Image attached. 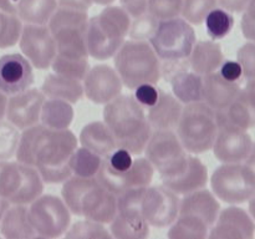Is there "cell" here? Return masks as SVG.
Segmentation results:
<instances>
[{"mask_svg": "<svg viewBox=\"0 0 255 239\" xmlns=\"http://www.w3.org/2000/svg\"><path fill=\"white\" fill-rule=\"evenodd\" d=\"M154 176V168L146 157H134L131 168L120 173H111L100 168L96 178L109 191L119 196L122 192L151 184Z\"/></svg>", "mask_w": 255, "mask_h": 239, "instance_id": "17", "label": "cell"}, {"mask_svg": "<svg viewBox=\"0 0 255 239\" xmlns=\"http://www.w3.org/2000/svg\"><path fill=\"white\" fill-rule=\"evenodd\" d=\"M20 132L10 122L0 121V161H7L15 156L19 144Z\"/></svg>", "mask_w": 255, "mask_h": 239, "instance_id": "41", "label": "cell"}, {"mask_svg": "<svg viewBox=\"0 0 255 239\" xmlns=\"http://www.w3.org/2000/svg\"><path fill=\"white\" fill-rule=\"evenodd\" d=\"M47 26L56 41L59 54L89 57L86 45L89 27L87 11L59 6L47 22Z\"/></svg>", "mask_w": 255, "mask_h": 239, "instance_id": "8", "label": "cell"}, {"mask_svg": "<svg viewBox=\"0 0 255 239\" xmlns=\"http://www.w3.org/2000/svg\"><path fill=\"white\" fill-rule=\"evenodd\" d=\"M0 233L9 239H29L37 237L30 222L29 208L25 204H11L7 207L0 221Z\"/></svg>", "mask_w": 255, "mask_h": 239, "instance_id": "27", "label": "cell"}, {"mask_svg": "<svg viewBox=\"0 0 255 239\" xmlns=\"http://www.w3.org/2000/svg\"><path fill=\"white\" fill-rule=\"evenodd\" d=\"M241 27L243 36L249 41L255 42V0H251L244 9Z\"/></svg>", "mask_w": 255, "mask_h": 239, "instance_id": "46", "label": "cell"}, {"mask_svg": "<svg viewBox=\"0 0 255 239\" xmlns=\"http://www.w3.org/2000/svg\"><path fill=\"white\" fill-rule=\"evenodd\" d=\"M45 99L40 90L27 89L10 96L6 104L7 122L17 129H25L40 122V114Z\"/></svg>", "mask_w": 255, "mask_h": 239, "instance_id": "18", "label": "cell"}, {"mask_svg": "<svg viewBox=\"0 0 255 239\" xmlns=\"http://www.w3.org/2000/svg\"><path fill=\"white\" fill-rule=\"evenodd\" d=\"M10 206V203L7 201H5V199L0 198V221H1L2 216H4L5 211L7 209V207Z\"/></svg>", "mask_w": 255, "mask_h": 239, "instance_id": "54", "label": "cell"}, {"mask_svg": "<svg viewBox=\"0 0 255 239\" xmlns=\"http://www.w3.org/2000/svg\"><path fill=\"white\" fill-rule=\"evenodd\" d=\"M65 237L74 239L112 238L110 229H107L105 224L86 218H84L82 221H77L72 226L70 224L69 229L65 233Z\"/></svg>", "mask_w": 255, "mask_h": 239, "instance_id": "38", "label": "cell"}, {"mask_svg": "<svg viewBox=\"0 0 255 239\" xmlns=\"http://www.w3.org/2000/svg\"><path fill=\"white\" fill-rule=\"evenodd\" d=\"M255 234V221L249 212L232 204L219 212L216 223L209 231L208 238L251 239Z\"/></svg>", "mask_w": 255, "mask_h": 239, "instance_id": "20", "label": "cell"}, {"mask_svg": "<svg viewBox=\"0 0 255 239\" xmlns=\"http://www.w3.org/2000/svg\"><path fill=\"white\" fill-rule=\"evenodd\" d=\"M57 4L62 7L87 11L94 2H92V0H57Z\"/></svg>", "mask_w": 255, "mask_h": 239, "instance_id": "50", "label": "cell"}, {"mask_svg": "<svg viewBox=\"0 0 255 239\" xmlns=\"http://www.w3.org/2000/svg\"><path fill=\"white\" fill-rule=\"evenodd\" d=\"M219 123L233 124L248 131L255 127V94L248 87L239 91L232 104L223 111L217 112Z\"/></svg>", "mask_w": 255, "mask_h": 239, "instance_id": "22", "label": "cell"}, {"mask_svg": "<svg viewBox=\"0 0 255 239\" xmlns=\"http://www.w3.org/2000/svg\"><path fill=\"white\" fill-rule=\"evenodd\" d=\"M115 70L124 86L134 90L142 84H158L162 76L161 60L148 41H125L114 56Z\"/></svg>", "mask_w": 255, "mask_h": 239, "instance_id": "5", "label": "cell"}, {"mask_svg": "<svg viewBox=\"0 0 255 239\" xmlns=\"http://www.w3.org/2000/svg\"><path fill=\"white\" fill-rule=\"evenodd\" d=\"M102 161L104 158L95 152L82 146L77 147L70 159V168H71L72 176L84 177V178L96 177L102 166Z\"/></svg>", "mask_w": 255, "mask_h": 239, "instance_id": "35", "label": "cell"}, {"mask_svg": "<svg viewBox=\"0 0 255 239\" xmlns=\"http://www.w3.org/2000/svg\"><path fill=\"white\" fill-rule=\"evenodd\" d=\"M61 197L72 214L102 224L111 223L119 212L117 196L96 177L70 176L62 184Z\"/></svg>", "mask_w": 255, "mask_h": 239, "instance_id": "3", "label": "cell"}, {"mask_svg": "<svg viewBox=\"0 0 255 239\" xmlns=\"http://www.w3.org/2000/svg\"><path fill=\"white\" fill-rule=\"evenodd\" d=\"M251 0H217L221 7L229 12H243Z\"/></svg>", "mask_w": 255, "mask_h": 239, "instance_id": "49", "label": "cell"}, {"mask_svg": "<svg viewBox=\"0 0 255 239\" xmlns=\"http://www.w3.org/2000/svg\"><path fill=\"white\" fill-rule=\"evenodd\" d=\"M179 196L166 186H147L139 201V213L149 227L168 228L179 213Z\"/></svg>", "mask_w": 255, "mask_h": 239, "instance_id": "13", "label": "cell"}, {"mask_svg": "<svg viewBox=\"0 0 255 239\" xmlns=\"http://www.w3.org/2000/svg\"><path fill=\"white\" fill-rule=\"evenodd\" d=\"M109 229L112 238L143 239L149 236V224L138 212L119 211Z\"/></svg>", "mask_w": 255, "mask_h": 239, "instance_id": "31", "label": "cell"}, {"mask_svg": "<svg viewBox=\"0 0 255 239\" xmlns=\"http://www.w3.org/2000/svg\"><path fill=\"white\" fill-rule=\"evenodd\" d=\"M40 91L47 99L62 100L70 104H77L84 96V86L80 80L52 72L45 77Z\"/></svg>", "mask_w": 255, "mask_h": 239, "instance_id": "29", "label": "cell"}, {"mask_svg": "<svg viewBox=\"0 0 255 239\" xmlns=\"http://www.w3.org/2000/svg\"><path fill=\"white\" fill-rule=\"evenodd\" d=\"M168 228L167 236L171 239L207 238L211 231V227L202 219L181 213Z\"/></svg>", "mask_w": 255, "mask_h": 239, "instance_id": "34", "label": "cell"}, {"mask_svg": "<svg viewBox=\"0 0 255 239\" xmlns=\"http://www.w3.org/2000/svg\"><path fill=\"white\" fill-rule=\"evenodd\" d=\"M219 212L221 204L218 198L213 192L206 188L184 194L179 201V213L197 217L206 222L211 228L216 223Z\"/></svg>", "mask_w": 255, "mask_h": 239, "instance_id": "23", "label": "cell"}, {"mask_svg": "<svg viewBox=\"0 0 255 239\" xmlns=\"http://www.w3.org/2000/svg\"><path fill=\"white\" fill-rule=\"evenodd\" d=\"M44 192V181L35 167L0 161V198L10 204H30Z\"/></svg>", "mask_w": 255, "mask_h": 239, "instance_id": "9", "label": "cell"}, {"mask_svg": "<svg viewBox=\"0 0 255 239\" xmlns=\"http://www.w3.org/2000/svg\"><path fill=\"white\" fill-rule=\"evenodd\" d=\"M253 143L247 129L223 122L218 124L212 149L216 158L222 163H242L248 157Z\"/></svg>", "mask_w": 255, "mask_h": 239, "instance_id": "15", "label": "cell"}, {"mask_svg": "<svg viewBox=\"0 0 255 239\" xmlns=\"http://www.w3.org/2000/svg\"><path fill=\"white\" fill-rule=\"evenodd\" d=\"M77 137L67 129H52L37 123L22 129L16 161L35 167L45 183H64L72 176L70 159L77 148Z\"/></svg>", "mask_w": 255, "mask_h": 239, "instance_id": "1", "label": "cell"}, {"mask_svg": "<svg viewBox=\"0 0 255 239\" xmlns=\"http://www.w3.org/2000/svg\"><path fill=\"white\" fill-rule=\"evenodd\" d=\"M187 60L192 71L204 76L218 71L224 61L223 50L216 40H199L196 41Z\"/></svg>", "mask_w": 255, "mask_h": 239, "instance_id": "26", "label": "cell"}, {"mask_svg": "<svg viewBox=\"0 0 255 239\" xmlns=\"http://www.w3.org/2000/svg\"><path fill=\"white\" fill-rule=\"evenodd\" d=\"M159 20L152 16L148 12L139 15V16L133 17L129 25L128 35L127 36L131 40H138V41H148L154 34L158 25Z\"/></svg>", "mask_w": 255, "mask_h": 239, "instance_id": "42", "label": "cell"}, {"mask_svg": "<svg viewBox=\"0 0 255 239\" xmlns=\"http://www.w3.org/2000/svg\"><path fill=\"white\" fill-rule=\"evenodd\" d=\"M183 0H148L147 12L157 20L178 17L182 11Z\"/></svg>", "mask_w": 255, "mask_h": 239, "instance_id": "43", "label": "cell"}, {"mask_svg": "<svg viewBox=\"0 0 255 239\" xmlns=\"http://www.w3.org/2000/svg\"><path fill=\"white\" fill-rule=\"evenodd\" d=\"M22 21L16 14L0 10V49H7L19 42Z\"/></svg>", "mask_w": 255, "mask_h": 239, "instance_id": "39", "label": "cell"}, {"mask_svg": "<svg viewBox=\"0 0 255 239\" xmlns=\"http://www.w3.org/2000/svg\"><path fill=\"white\" fill-rule=\"evenodd\" d=\"M248 202H249V207H248L249 214H251L252 218H253L255 221V194L253 197H252L251 199H249Z\"/></svg>", "mask_w": 255, "mask_h": 239, "instance_id": "55", "label": "cell"}, {"mask_svg": "<svg viewBox=\"0 0 255 239\" xmlns=\"http://www.w3.org/2000/svg\"><path fill=\"white\" fill-rule=\"evenodd\" d=\"M115 0H92V2H95V4L97 5H111L112 2H114Z\"/></svg>", "mask_w": 255, "mask_h": 239, "instance_id": "56", "label": "cell"}, {"mask_svg": "<svg viewBox=\"0 0 255 239\" xmlns=\"http://www.w3.org/2000/svg\"><path fill=\"white\" fill-rule=\"evenodd\" d=\"M237 61L243 70V77L255 80V42L248 41L239 47L237 52Z\"/></svg>", "mask_w": 255, "mask_h": 239, "instance_id": "44", "label": "cell"}, {"mask_svg": "<svg viewBox=\"0 0 255 239\" xmlns=\"http://www.w3.org/2000/svg\"><path fill=\"white\" fill-rule=\"evenodd\" d=\"M214 196L229 204L246 203L255 194V174L242 163H223L211 177Z\"/></svg>", "mask_w": 255, "mask_h": 239, "instance_id": "11", "label": "cell"}, {"mask_svg": "<svg viewBox=\"0 0 255 239\" xmlns=\"http://www.w3.org/2000/svg\"><path fill=\"white\" fill-rule=\"evenodd\" d=\"M132 17L122 6L107 5L99 15L89 19L86 45L89 56L109 60L126 41Z\"/></svg>", "mask_w": 255, "mask_h": 239, "instance_id": "4", "label": "cell"}, {"mask_svg": "<svg viewBox=\"0 0 255 239\" xmlns=\"http://www.w3.org/2000/svg\"><path fill=\"white\" fill-rule=\"evenodd\" d=\"M172 94L183 105L203 101V76L192 70H177L169 79Z\"/></svg>", "mask_w": 255, "mask_h": 239, "instance_id": "30", "label": "cell"}, {"mask_svg": "<svg viewBox=\"0 0 255 239\" xmlns=\"http://www.w3.org/2000/svg\"><path fill=\"white\" fill-rule=\"evenodd\" d=\"M20 0H0V10L10 12V14H16V7Z\"/></svg>", "mask_w": 255, "mask_h": 239, "instance_id": "51", "label": "cell"}, {"mask_svg": "<svg viewBox=\"0 0 255 239\" xmlns=\"http://www.w3.org/2000/svg\"><path fill=\"white\" fill-rule=\"evenodd\" d=\"M57 6V0H20L16 15L25 24L47 25Z\"/></svg>", "mask_w": 255, "mask_h": 239, "instance_id": "33", "label": "cell"}, {"mask_svg": "<svg viewBox=\"0 0 255 239\" xmlns=\"http://www.w3.org/2000/svg\"><path fill=\"white\" fill-rule=\"evenodd\" d=\"M161 89L153 84H142L134 89L133 97L143 109H149L157 102Z\"/></svg>", "mask_w": 255, "mask_h": 239, "instance_id": "45", "label": "cell"}, {"mask_svg": "<svg viewBox=\"0 0 255 239\" xmlns=\"http://www.w3.org/2000/svg\"><path fill=\"white\" fill-rule=\"evenodd\" d=\"M241 90L239 82L228 81L218 71L203 76V102L216 112L226 110Z\"/></svg>", "mask_w": 255, "mask_h": 239, "instance_id": "21", "label": "cell"}, {"mask_svg": "<svg viewBox=\"0 0 255 239\" xmlns=\"http://www.w3.org/2000/svg\"><path fill=\"white\" fill-rule=\"evenodd\" d=\"M82 86L84 94L90 101L106 105L121 95L124 84L114 67L101 64L89 69L82 80Z\"/></svg>", "mask_w": 255, "mask_h": 239, "instance_id": "16", "label": "cell"}, {"mask_svg": "<svg viewBox=\"0 0 255 239\" xmlns=\"http://www.w3.org/2000/svg\"><path fill=\"white\" fill-rule=\"evenodd\" d=\"M197 41L193 26L183 17L159 20L148 42L163 61L178 62L188 59Z\"/></svg>", "mask_w": 255, "mask_h": 239, "instance_id": "10", "label": "cell"}, {"mask_svg": "<svg viewBox=\"0 0 255 239\" xmlns=\"http://www.w3.org/2000/svg\"><path fill=\"white\" fill-rule=\"evenodd\" d=\"M120 2L132 19L147 12L148 0H120Z\"/></svg>", "mask_w": 255, "mask_h": 239, "instance_id": "48", "label": "cell"}, {"mask_svg": "<svg viewBox=\"0 0 255 239\" xmlns=\"http://www.w3.org/2000/svg\"><path fill=\"white\" fill-rule=\"evenodd\" d=\"M22 55L37 70H46L51 66L57 54L56 41L47 25L25 24L19 39Z\"/></svg>", "mask_w": 255, "mask_h": 239, "instance_id": "14", "label": "cell"}, {"mask_svg": "<svg viewBox=\"0 0 255 239\" xmlns=\"http://www.w3.org/2000/svg\"><path fill=\"white\" fill-rule=\"evenodd\" d=\"M176 131L187 152L204 153L212 149L218 132L217 112L203 101L184 105Z\"/></svg>", "mask_w": 255, "mask_h": 239, "instance_id": "6", "label": "cell"}, {"mask_svg": "<svg viewBox=\"0 0 255 239\" xmlns=\"http://www.w3.org/2000/svg\"><path fill=\"white\" fill-rule=\"evenodd\" d=\"M6 104H7L6 95L2 94V92L0 91V120L5 116V112H6Z\"/></svg>", "mask_w": 255, "mask_h": 239, "instance_id": "53", "label": "cell"}, {"mask_svg": "<svg viewBox=\"0 0 255 239\" xmlns=\"http://www.w3.org/2000/svg\"><path fill=\"white\" fill-rule=\"evenodd\" d=\"M218 72L226 80L232 82H239L243 77V70L238 61H232V60H224L223 64L218 69Z\"/></svg>", "mask_w": 255, "mask_h": 239, "instance_id": "47", "label": "cell"}, {"mask_svg": "<svg viewBox=\"0 0 255 239\" xmlns=\"http://www.w3.org/2000/svg\"><path fill=\"white\" fill-rule=\"evenodd\" d=\"M74 116L72 104L62 100L45 99L40 114V123L47 128L67 129L71 126Z\"/></svg>", "mask_w": 255, "mask_h": 239, "instance_id": "32", "label": "cell"}, {"mask_svg": "<svg viewBox=\"0 0 255 239\" xmlns=\"http://www.w3.org/2000/svg\"><path fill=\"white\" fill-rule=\"evenodd\" d=\"M243 163L246 164V166H248L255 174V142L253 143V147H252L251 152H249L248 157H247L246 161H244Z\"/></svg>", "mask_w": 255, "mask_h": 239, "instance_id": "52", "label": "cell"}, {"mask_svg": "<svg viewBox=\"0 0 255 239\" xmlns=\"http://www.w3.org/2000/svg\"><path fill=\"white\" fill-rule=\"evenodd\" d=\"M79 141L82 147L105 158L117 148L116 139L104 121H94L81 129Z\"/></svg>", "mask_w": 255, "mask_h": 239, "instance_id": "28", "label": "cell"}, {"mask_svg": "<svg viewBox=\"0 0 255 239\" xmlns=\"http://www.w3.org/2000/svg\"><path fill=\"white\" fill-rule=\"evenodd\" d=\"M217 4V0H183L181 15L189 24L201 25Z\"/></svg>", "mask_w": 255, "mask_h": 239, "instance_id": "40", "label": "cell"}, {"mask_svg": "<svg viewBox=\"0 0 255 239\" xmlns=\"http://www.w3.org/2000/svg\"><path fill=\"white\" fill-rule=\"evenodd\" d=\"M143 152L161 179L179 176L186 169L189 158V152L176 131L171 129H153Z\"/></svg>", "mask_w": 255, "mask_h": 239, "instance_id": "7", "label": "cell"}, {"mask_svg": "<svg viewBox=\"0 0 255 239\" xmlns=\"http://www.w3.org/2000/svg\"><path fill=\"white\" fill-rule=\"evenodd\" d=\"M246 87H248L249 90H252V91L255 94V80H248V81H247Z\"/></svg>", "mask_w": 255, "mask_h": 239, "instance_id": "57", "label": "cell"}, {"mask_svg": "<svg viewBox=\"0 0 255 239\" xmlns=\"http://www.w3.org/2000/svg\"><path fill=\"white\" fill-rule=\"evenodd\" d=\"M183 106L184 105L177 100L173 94L161 90L157 102L147 110L146 114L152 129L176 131Z\"/></svg>", "mask_w": 255, "mask_h": 239, "instance_id": "24", "label": "cell"}, {"mask_svg": "<svg viewBox=\"0 0 255 239\" xmlns=\"http://www.w3.org/2000/svg\"><path fill=\"white\" fill-rule=\"evenodd\" d=\"M162 183L178 196H184V194L198 191V189L204 188L207 186V183H208V168L198 157L189 153L186 169L179 176L173 177V178L162 179Z\"/></svg>", "mask_w": 255, "mask_h": 239, "instance_id": "25", "label": "cell"}, {"mask_svg": "<svg viewBox=\"0 0 255 239\" xmlns=\"http://www.w3.org/2000/svg\"><path fill=\"white\" fill-rule=\"evenodd\" d=\"M206 30L212 40H221L232 31L234 26V17L232 12L227 11L223 7H214L206 20Z\"/></svg>", "mask_w": 255, "mask_h": 239, "instance_id": "37", "label": "cell"}, {"mask_svg": "<svg viewBox=\"0 0 255 239\" xmlns=\"http://www.w3.org/2000/svg\"><path fill=\"white\" fill-rule=\"evenodd\" d=\"M27 208L32 228L41 238L65 236L71 224V212L64 199L54 194H41Z\"/></svg>", "mask_w": 255, "mask_h": 239, "instance_id": "12", "label": "cell"}, {"mask_svg": "<svg viewBox=\"0 0 255 239\" xmlns=\"http://www.w3.org/2000/svg\"><path fill=\"white\" fill-rule=\"evenodd\" d=\"M34 84V70L29 60L20 54L0 57V91L7 96L30 89Z\"/></svg>", "mask_w": 255, "mask_h": 239, "instance_id": "19", "label": "cell"}, {"mask_svg": "<svg viewBox=\"0 0 255 239\" xmlns=\"http://www.w3.org/2000/svg\"><path fill=\"white\" fill-rule=\"evenodd\" d=\"M104 122L111 129L117 147L134 156L144 151L152 134V127L144 109L132 95H119L107 102L104 109Z\"/></svg>", "mask_w": 255, "mask_h": 239, "instance_id": "2", "label": "cell"}, {"mask_svg": "<svg viewBox=\"0 0 255 239\" xmlns=\"http://www.w3.org/2000/svg\"><path fill=\"white\" fill-rule=\"evenodd\" d=\"M87 59L89 57L72 56V55H65L57 52L50 67L56 74L82 81L85 75L87 74L90 69L89 60Z\"/></svg>", "mask_w": 255, "mask_h": 239, "instance_id": "36", "label": "cell"}]
</instances>
